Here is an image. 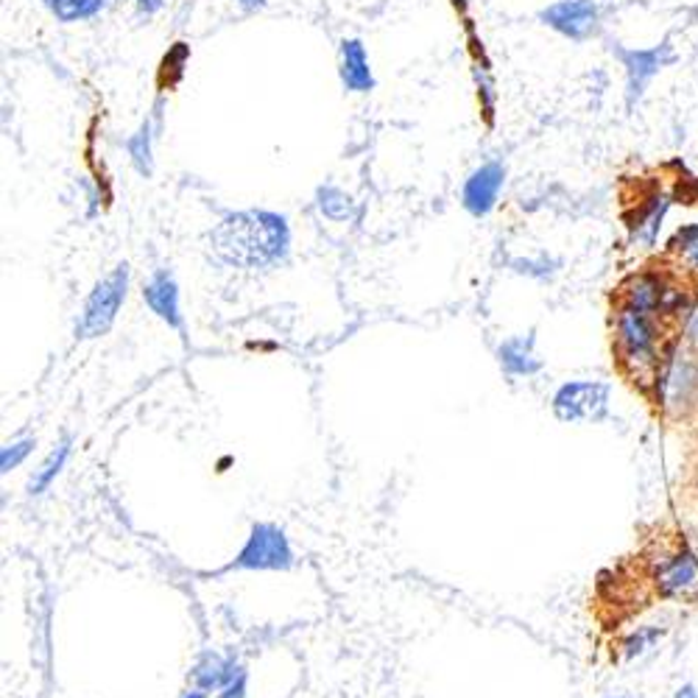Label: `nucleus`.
I'll list each match as a JSON object with an SVG mask.
<instances>
[{
	"instance_id": "20e7f679",
	"label": "nucleus",
	"mask_w": 698,
	"mask_h": 698,
	"mask_svg": "<svg viewBox=\"0 0 698 698\" xmlns=\"http://www.w3.org/2000/svg\"><path fill=\"white\" fill-rule=\"evenodd\" d=\"M612 54L620 59L626 73V109L635 113L640 101L645 98V90L656 75L676 62V50L671 39H662L651 48H624L620 43H612Z\"/></svg>"
},
{
	"instance_id": "39448f33",
	"label": "nucleus",
	"mask_w": 698,
	"mask_h": 698,
	"mask_svg": "<svg viewBox=\"0 0 698 698\" xmlns=\"http://www.w3.org/2000/svg\"><path fill=\"white\" fill-rule=\"evenodd\" d=\"M612 386L601 381H570L556 388L554 414L568 424H593L609 417Z\"/></svg>"
},
{
	"instance_id": "f03ea898",
	"label": "nucleus",
	"mask_w": 698,
	"mask_h": 698,
	"mask_svg": "<svg viewBox=\"0 0 698 698\" xmlns=\"http://www.w3.org/2000/svg\"><path fill=\"white\" fill-rule=\"evenodd\" d=\"M615 352L617 361L629 374L631 383L651 388L660 381V369L665 352L656 336V316L645 313L629 302H617L615 311Z\"/></svg>"
},
{
	"instance_id": "5701e85b",
	"label": "nucleus",
	"mask_w": 698,
	"mask_h": 698,
	"mask_svg": "<svg viewBox=\"0 0 698 698\" xmlns=\"http://www.w3.org/2000/svg\"><path fill=\"white\" fill-rule=\"evenodd\" d=\"M554 263L548 260V257H536V260H528V257H523V260H514L512 268L517 271V275H528V277H539V280H545V277L554 275Z\"/></svg>"
},
{
	"instance_id": "6ab92c4d",
	"label": "nucleus",
	"mask_w": 698,
	"mask_h": 698,
	"mask_svg": "<svg viewBox=\"0 0 698 698\" xmlns=\"http://www.w3.org/2000/svg\"><path fill=\"white\" fill-rule=\"evenodd\" d=\"M45 7L59 23H88L104 12L106 0H45Z\"/></svg>"
},
{
	"instance_id": "4468645a",
	"label": "nucleus",
	"mask_w": 698,
	"mask_h": 698,
	"mask_svg": "<svg viewBox=\"0 0 698 698\" xmlns=\"http://www.w3.org/2000/svg\"><path fill=\"white\" fill-rule=\"evenodd\" d=\"M536 338L534 333L528 336H512L505 338L498 347V361L512 377H534L543 372V361L536 358Z\"/></svg>"
},
{
	"instance_id": "4be33fe9",
	"label": "nucleus",
	"mask_w": 698,
	"mask_h": 698,
	"mask_svg": "<svg viewBox=\"0 0 698 698\" xmlns=\"http://www.w3.org/2000/svg\"><path fill=\"white\" fill-rule=\"evenodd\" d=\"M246 682H249V674H246V667L237 662V667L230 674V679L224 682V687H221L216 696L219 698H246Z\"/></svg>"
},
{
	"instance_id": "dca6fc26",
	"label": "nucleus",
	"mask_w": 698,
	"mask_h": 698,
	"mask_svg": "<svg viewBox=\"0 0 698 698\" xmlns=\"http://www.w3.org/2000/svg\"><path fill=\"white\" fill-rule=\"evenodd\" d=\"M316 207L333 224H352L358 219L356 199L338 185H322L316 190Z\"/></svg>"
},
{
	"instance_id": "393cba45",
	"label": "nucleus",
	"mask_w": 698,
	"mask_h": 698,
	"mask_svg": "<svg viewBox=\"0 0 698 698\" xmlns=\"http://www.w3.org/2000/svg\"><path fill=\"white\" fill-rule=\"evenodd\" d=\"M165 7H168V0H135V9H138L140 18H154Z\"/></svg>"
},
{
	"instance_id": "2eb2a0df",
	"label": "nucleus",
	"mask_w": 698,
	"mask_h": 698,
	"mask_svg": "<svg viewBox=\"0 0 698 698\" xmlns=\"http://www.w3.org/2000/svg\"><path fill=\"white\" fill-rule=\"evenodd\" d=\"M237 667L235 656H221V654H205L190 671V679L194 687L205 693H219L224 687V682L230 679V674Z\"/></svg>"
},
{
	"instance_id": "9d476101",
	"label": "nucleus",
	"mask_w": 698,
	"mask_h": 698,
	"mask_svg": "<svg viewBox=\"0 0 698 698\" xmlns=\"http://www.w3.org/2000/svg\"><path fill=\"white\" fill-rule=\"evenodd\" d=\"M143 300L149 305V311L154 313L160 322L176 330L179 336H185V316H182V296H179V282H176L174 271L171 268H154L149 275V280L143 282Z\"/></svg>"
},
{
	"instance_id": "cd10ccee",
	"label": "nucleus",
	"mask_w": 698,
	"mask_h": 698,
	"mask_svg": "<svg viewBox=\"0 0 698 698\" xmlns=\"http://www.w3.org/2000/svg\"><path fill=\"white\" fill-rule=\"evenodd\" d=\"M179 698H207V693H205V690H199V687H194V690L182 693Z\"/></svg>"
},
{
	"instance_id": "9b49d317",
	"label": "nucleus",
	"mask_w": 698,
	"mask_h": 698,
	"mask_svg": "<svg viewBox=\"0 0 698 698\" xmlns=\"http://www.w3.org/2000/svg\"><path fill=\"white\" fill-rule=\"evenodd\" d=\"M338 79L347 93L367 95L374 90V70L361 37H344L338 45Z\"/></svg>"
},
{
	"instance_id": "f3484780",
	"label": "nucleus",
	"mask_w": 698,
	"mask_h": 698,
	"mask_svg": "<svg viewBox=\"0 0 698 698\" xmlns=\"http://www.w3.org/2000/svg\"><path fill=\"white\" fill-rule=\"evenodd\" d=\"M70 453H73V439L65 437L62 442L57 444V447L50 450L48 458H45L43 464H39V469H34L32 480H28V495H43L48 492L50 484L62 475L65 464H68Z\"/></svg>"
},
{
	"instance_id": "ddd939ff",
	"label": "nucleus",
	"mask_w": 698,
	"mask_h": 698,
	"mask_svg": "<svg viewBox=\"0 0 698 698\" xmlns=\"http://www.w3.org/2000/svg\"><path fill=\"white\" fill-rule=\"evenodd\" d=\"M163 101H156V106L151 109V115H146L143 124L138 126V131L126 140V151H129L131 168L138 171L143 179H149L154 174V138L163 124Z\"/></svg>"
},
{
	"instance_id": "a878e982",
	"label": "nucleus",
	"mask_w": 698,
	"mask_h": 698,
	"mask_svg": "<svg viewBox=\"0 0 698 698\" xmlns=\"http://www.w3.org/2000/svg\"><path fill=\"white\" fill-rule=\"evenodd\" d=\"M237 9H244V12L255 14V12H263V9L268 7V0H232Z\"/></svg>"
},
{
	"instance_id": "f8f14e48",
	"label": "nucleus",
	"mask_w": 698,
	"mask_h": 698,
	"mask_svg": "<svg viewBox=\"0 0 698 698\" xmlns=\"http://www.w3.org/2000/svg\"><path fill=\"white\" fill-rule=\"evenodd\" d=\"M667 210H671V196L662 194V190H651L645 199L637 201L635 216L629 219L631 244L642 246V249H654L662 224L667 219Z\"/></svg>"
},
{
	"instance_id": "1a4fd4ad",
	"label": "nucleus",
	"mask_w": 698,
	"mask_h": 698,
	"mask_svg": "<svg viewBox=\"0 0 698 698\" xmlns=\"http://www.w3.org/2000/svg\"><path fill=\"white\" fill-rule=\"evenodd\" d=\"M654 584L662 598L682 601V604H696L698 601V556L690 550L667 556L660 561L654 573Z\"/></svg>"
},
{
	"instance_id": "6e6552de",
	"label": "nucleus",
	"mask_w": 698,
	"mask_h": 698,
	"mask_svg": "<svg viewBox=\"0 0 698 698\" xmlns=\"http://www.w3.org/2000/svg\"><path fill=\"white\" fill-rule=\"evenodd\" d=\"M505 187V163L503 160H487L480 163L462 185V207L473 219H487L498 207L500 194Z\"/></svg>"
},
{
	"instance_id": "412c9836",
	"label": "nucleus",
	"mask_w": 698,
	"mask_h": 698,
	"mask_svg": "<svg viewBox=\"0 0 698 698\" xmlns=\"http://www.w3.org/2000/svg\"><path fill=\"white\" fill-rule=\"evenodd\" d=\"M34 447H37V439L34 437H20L14 439V442L3 444V450H0V473H12V469H18L20 464L34 453Z\"/></svg>"
},
{
	"instance_id": "b1692460",
	"label": "nucleus",
	"mask_w": 698,
	"mask_h": 698,
	"mask_svg": "<svg viewBox=\"0 0 698 698\" xmlns=\"http://www.w3.org/2000/svg\"><path fill=\"white\" fill-rule=\"evenodd\" d=\"M665 635V631H656V629H640L637 631V635H631L629 640H626V656H640L642 651L645 649H651V645H654L656 640H660V637Z\"/></svg>"
},
{
	"instance_id": "a211bd4d",
	"label": "nucleus",
	"mask_w": 698,
	"mask_h": 698,
	"mask_svg": "<svg viewBox=\"0 0 698 698\" xmlns=\"http://www.w3.org/2000/svg\"><path fill=\"white\" fill-rule=\"evenodd\" d=\"M473 75L475 88H478L480 109L487 115V124H495V104H498V93H495V79L492 70H489L487 57H484V48H478V43L473 45Z\"/></svg>"
},
{
	"instance_id": "f257e3e1",
	"label": "nucleus",
	"mask_w": 698,
	"mask_h": 698,
	"mask_svg": "<svg viewBox=\"0 0 698 698\" xmlns=\"http://www.w3.org/2000/svg\"><path fill=\"white\" fill-rule=\"evenodd\" d=\"M207 241L224 266L268 271L291 255V224L275 210H235L212 226Z\"/></svg>"
},
{
	"instance_id": "0eeeda50",
	"label": "nucleus",
	"mask_w": 698,
	"mask_h": 698,
	"mask_svg": "<svg viewBox=\"0 0 698 698\" xmlns=\"http://www.w3.org/2000/svg\"><path fill=\"white\" fill-rule=\"evenodd\" d=\"M539 23L570 43H586L601 32L598 0H554L539 12Z\"/></svg>"
},
{
	"instance_id": "423d86ee",
	"label": "nucleus",
	"mask_w": 698,
	"mask_h": 698,
	"mask_svg": "<svg viewBox=\"0 0 698 698\" xmlns=\"http://www.w3.org/2000/svg\"><path fill=\"white\" fill-rule=\"evenodd\" d=\"M296 556L286 531L271 523L252 525L244 548L235 556L230 568L237 570H291Z\"/></svg>"
},
{
	"instance_id": "aec40b11",
	"label": "nucleus",
	"mask_w": 698,
	"mask_h": 698,
	"mask_svg": "<svg viewBox=\"0 0 698 698\" xmlns=\"http://www.w3.org/2000/svg\"><path fill=\"white\" fill-rule=\"evenodd\" d=\"M671 252L698 271V224H685L671 237Z\"/></svg>"
},
{
	"instance_id": "bb28decb",
	"label": "nucleus",
	"mask_w": 698,
	"mask_h": 698,
	"mask_svg": "<svg viewBox=\"0 0 698 698\" xmlns=\"http://www.w3.org/2000/svg\"><path fill=\"white\" fill-rule=\"evenodd\" d=\"M676 698H698V693H696V690H693V687H690V685H687V687H682V690H679V693H676Z\"/></svg>"
},
{
	"instance_id": "7ed1b4c3",
	"label": "nucleus",
	"mask_w": 698,
	"mask_h": 698,
	"mask_svg": "<svg viewBox=\"0 0 698 698\" xmlns=\"http://www.w3.org/2000/svg\"><path fill=\"white\" fill-rule=\"evenodd\" d=\"M129 263H118L109 275H104L95 282L93 291L84 300L82 311H79V318H75V338L79 341H93V338H101L109 333L120 307H124L126 296H129Z\"/></svg>"
}]
</instances>
